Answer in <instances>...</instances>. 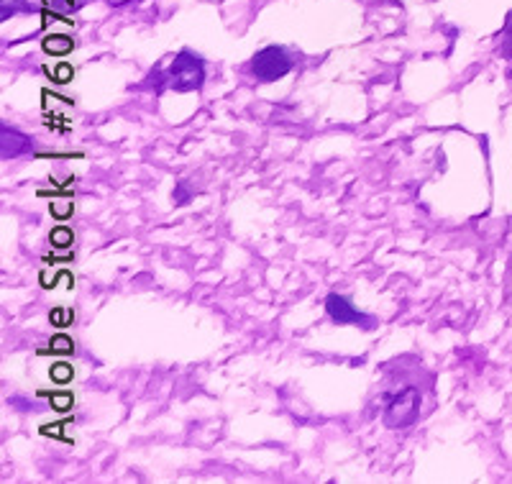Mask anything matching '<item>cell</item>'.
Segmentation results:
<instances>
[{"instance_id": "6da1fadb", "label": "cell", "mask_w": 512, "mask_h": 484, "mask_svg": "<svg viewBox=\"0 0 512 484\" xmlns=\"http://www.w3.org/2000/svg\"><path fill=\"white\" fill-rule=\"evenodd\" d=\"M203 80H205L203 59L195 57L190 49H182V52L175 57V62L162 72L159 88L175 90V93H192V90H200Z\"/></svg>"}, {"instance_id": "7a4b0ae2", "label": "cell", "mask_w": 512, "mask_h": 484, "mask_svg": "<svg viewBox=\"0 0 512 484\" xmlns=\"http://www.w3.org/2000/svg\"><path fill=\"white\" fill-rule=\"evenodd\" d=\"M420 413V392L415 387L395 392L387 397L384 405V426L387 428H408L418 420Z\"/></svg>"}, {"instance_id": "3957f363", "label": "cell", "mask_w": 512, "mask_h": 484, "mask_svg": "<svg viewBox=\"0 0 512 484\" xmlns=\"http://www.w3.org/2000/svg\"><path fill=\"white\" fill-rule=\"evenodd\" d=\"M292 70V57L282 47H264L251 59L249 72L259 82H274Z\"/></svg>"}, {"instance_id": "277c9868", "label": "cell", "mask_w": 512, "mask_h": 484, "mask_svg": "<svg viewBox=\"0 0 512 484\" xmlns=\"http://www.w3.org/2000/svg\"><path fill=\"white\" fill-rule=\"evenodd\" d=\"M326 310L336 323H356V326H359V323H364V318H367V315L359 313L344 295H336V292L328 295Z\"/></svg>"}, {"instance_id": "5b68a950", "label": "cell", "mask_w": 512, "mask_h": 484, "mask_svg": "<svg viewBox=\"0 0 512 484\" xmlns=\"http://www.w3.org/2000/svg\"><path fill=\"white\" fill-rule=\"evenodd\" d=\"M72 49H75V41L64 34H52L41 41V52L49 54V57H64V54H70Z\"/></svg>"}, {"instance_id": "8992f818", "label": "cell", "mask_w": 512, "mask_h": 484, "mask_svg": "<svg viewBox=\"0 0 512 484\" xmlns=\"http://www.w3.org/2000/svg\"><path fill=\"white\" fill-rule=\"evenodd\" d=\"M49 239H52V246L54 249H67V246H72V241H75V234H72L70 228H54L52 234H49Z\"/></svg>"}, {"instance_id": "52a82bcc", "label": "cell", "mask_w": 512, "mask_h": 484, "mask_svg": "<svg viewBox=\"0 0 512 484\" xmlns=\"http://www.w3.org/2000/svg\"><path fill=\"white\" fill-rule=\"evenodd\" d=\"M41 3H44V8H47V11L57 13L59 18H67V13H70L72 6H75L72 0H41ZM67 21H70V18H67Z\"/></svg>"}, {"instance_id": "ba28073f", "label": "cell", "mask_w": 512, "mask_h": 484, "mask_svg": "<svg viewBox=\"0 0 512 484\" xmlns=\"http://www.w3.org/2000/svg\"><path fill=\"white\" fill-rule=\"evenodd\" d=\"M49 377H52L57 385H67V382H72V367H70V364H64V362L54 364L52 372H49Z\"/></svg>"}, {"instance_id": "9c48e42d", "label": "cell", "mask_w": 512, "mask_h": 484, "mask_svg": "<svg viewBox=\"0 0 512 484\" xmlns=\"http://www.w3.org/2000/svg\"><path fill=\"white\" fill-rule=\"evenodd\" d=\"M49 351H52V354H72V351H75V344H72V339L70 336H54L52 339V344H49Z\"/></svg>"}, {"instance_id": "30bf717a", "label": "cell", "mask_w": 512, "mask_h": 484, "mask_svg": "<svg viewBox=\"0 0 512 484\" xmlns=\"http://www.w3.org/2000/svg\"><path fill=\"white\" fill-rule=\"evenodd\" d=\"M49 318H52L54 326H70L72 318H75V315H72V310L54 308V310H52V315H49Z\"/></svg>"}, {"instance_id": "8fae6325", "label": "cell", "mask_w": 512, "mask_h": 484, "mask_svg": "<svg viewBox=\"0 0 512 484\" xmlns=\"http://www.w3.org/2000/svg\"><path fill=\"white\" fill-rule=\"evenodd\" d=\"M72 75H75V72H72L70 65H59L57 70L49 72V77H52L54 82H70Z\"/></svg>"}, {"instance_id": "7c38bea8", "label": "cell", "mask_w": 512, "mask_h": 484, "mask_svg": "<svg viewBox=\"0 0 512 484\" xmlns=\"http://www.w3.org/2000/svg\"><path fill=\"white\" fill-rule=\"evenodd\" d=\"M72 210H75V205H72V203H52V216L59 218V221L70 218Z\"/></svg>"}, {"instance_id": "4fadbf2b", "label": "cell", "mask_w": 512, "mask_h": 484, "mask_svg": "<svg viewBox=\"0 0 512 484\" xmlns=\"http://www.w3.org/2000/svg\"><path fill=\"white\" fill-rule=\"evenodd\" d=\"M505 57H512V16L507 18V26H505V39H502V52Z\"/></svg>"}, {"instance_id": "5bb4252c", "label": "cell", "mask_w": 512, "mask_h": 484, "mask_svg": "<svg viewBox=\"0 0 512 484\" xmlns=\"http://www.w3.org/2000/svg\"><path fill=\"white\" fill-rule=\"evenodd\" d=\"M52 408L54 410H70L72 408V395H52Z\"/></svg>"}]
</instances>
